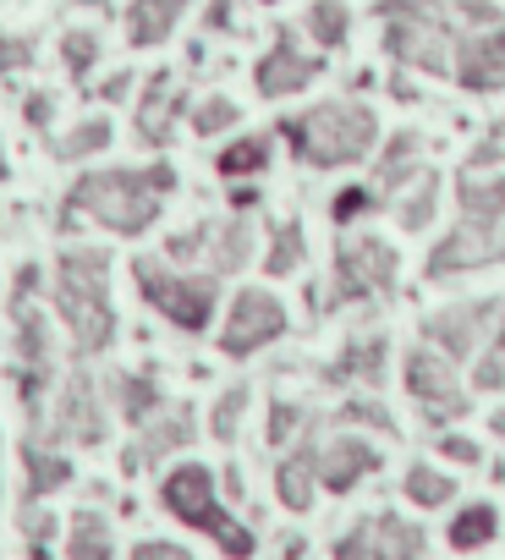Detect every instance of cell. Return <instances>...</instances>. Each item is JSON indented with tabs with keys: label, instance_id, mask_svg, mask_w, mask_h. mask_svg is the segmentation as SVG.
<instances>
[{
	"label": "cell",
	"instance_id": "cell-8",
	"mask_svg": "<svg viewBox=\"0 0 505 560\" xmlns=\"http://www.w3.org/2000/svg\"><path fill=\"white\" fill-rule=\"evenodd\" d=\"M401 280V258L385 236L363 231V236H341L336 242V264H330V308L347 303H379L396 292Z\"/></svg>",
	"mask_w": 505,
	"mask_h": 560
},
{
	"label": "cell",
	"instance_id": "cell-48",
	"mask_svg": "<svg viewBox=\"0 0 505 560\" xmlns=\"http://www.w3.org/2000/svg\"><path fill=\"white\" fill-rule=\"evenodd\" d=\"M209 28H231V0H214L209 7Z\"/></svg>",
	"mask_w": 505,
	"mask_h": 560
},
{
	"label": "cell",
	"instance_id": "cell-45",
	"mask_svg": "<svg viewBox=\"0 0 505 560\" xmlns=\"http://www.w3.org/2000/svg\"><path fill=\"white\" fill-rule=\"evenodd\" d=\"M94 94H99L105 105H121V100L132 94V72H110V78H105V83H99Z\"/></svg>",
	"mask_w": 505,
	"mask_h": 560
},
{
	"label": "cell",
	"instance_id": "cell-21",
	"mask_svg": "<svg viewBox=\"0 0 505 560\" xmlns=\"http://www.w3.org/2000/svg\"><path fill=\"white\" fill-rule=\"evenodd\" d=\"M385 363H390V341L385 336H352L341 347V358L325 369V380L330 385H368V390H379L385 385Z\"/></svg>",
	"mask_w": 505,
	"mask_h": 560
},
{
	"label": "cell",
	"instance_id": "cell-33",
	"mask_svg": "<svg viewBox=\"0 0 505 560\" xmlns=\"http://www.w3.org/2000/svg\"><path fill=\"white\" fill-rule=\"evenodd\" d=\"M401 489H407V500H412V505H423V511H439V505H450V500H456V478H450V472H439V467H428V462H412Z\"/></svg>",
	"mask_w": 505,
	"mask_h": 560
},
{
	"label": "cell",
	"instance_id": "cell-6",
	"mask_svg": "<svg viewBox=\"0 0 505 560\" xmlns=\"http://www.w3.org/2000/svg\"><path fill=\"white\" fill-rule=\"evenodd\" d=\"M160 505H165L176 522H187V527L209 533L231 560H247V555H252V533H247L225 505H220L214 472H209L203 462H181V467H171V472H165V483H160Z\"/></svg>",
	"mask_w": 505,
	"mask_h": 560
},
{
	"label": "cell",
	"instance_id": "cell-40",
	"mask_svg": "<svg viewBox=\"0 0 505 560\" xmlns=\"http://www.w3.org/2000/svg\"><path fill=\"white\" fill-rule=\"evenodd\" d=\"M336 423H357V429H379V434H396V418H390V412H385V401H374V396H352V401H341Z\"/></svg>",
	"mask_w": 505,
	"mask_h": 560
},
{
	"label": "cell",
	"instance_id": "cell-32",
	"mask_svg": "<svg viewBox=\"0 0 505 560\" xmlns=\"http://www.w3.org/2000/svg\"><path fill=\"white\" fill-rule=\"evenodd\" d=\"M434 209H439V171H418V182L407 192H396V220L407 231H423L434 220Z\"/></svg>",
	"mask_w": 505,
	"mask_h": 560
},
{
	"label": "cell",
	"instance_id": "cell-2",
	"mask_svg": "<svg viewBox=\"0 0 505 560\" xmlns=\"http://www.w3.org/2000/svg\"><path fill=\"white\" fill-rule=\"evenodd\" d=\"M176 192V165L154 160V165H116V171H89L72 182V192L61 198V225H105L110 236H143L154 231L165 198Z\"/></svg>",
	"mask_w": 505,
	"mask_h": 560
},
{
	"label": "cell",
	"instance_id": "cell-54",
	"mask_svg": "<svg viewBox=\"0 0 505 560\" xmlns=\"http://www.w3.org/2000/svg\"><path fill=\"white\" fill-rule=\"evenodd\" d=\"M500 264H505V231H500Z\"/></svg>",
	"mask_w": 505,
	"mask_h": 560
},
{
	"label": "cell",
	"instance_id": "cell-17",
	"mask_svg": "<svg viewBox=\"0 0 505 560\" xmlns=\"http://www.w3.org/2000/svg\"><path fill=\"white\" fill-rule=\"evenodd\" d=\"M187 110V89L176 83V72H154L138 94V110H132V127H138V143L143 149H165L176 138V116Z\"/></svg>",
	"mask_w": 505,
	"mask_h": 560
},
{
	"label": "cell",
	"instance_id": "cell-26",
	"mask_svg": "<svg viewBox=\"0 0 505 560\" xmlns=\"http://www.w3.org/2000/svg\"><path fill=\"white\" fill-rule=\"evenodd\" d=\"M270 154H275V138H270V132H242V138H231V143L214 154V171H220L225 182H252V176L270 171Z\"/></svg>",
	"mask_w": 505,
	"mask_h": 560
},
{
	"label": "cell",
	"instance_id": "cell-9",
	"mask_svg": "<svg viewBox=\"0 0 505 560\" xmlns=\"http://www.w3.org/2000/svg\"><path fill=\"white\" fill-rule=\"evenodd\" d=\"M401 380H407V396L418 401V412H423L434 429L472 412V396L461 390L456 363H450L445 352H434V347H412L407 363H401Z\"/></svg>",
	"mask_w": 505,
	"mask_h": 560
},
{
	"label": "cell",
	"instance_id": "cell-14",
	"mask_svg": "<svg viewBox=\"0 0 505 560\" xmlns=\"http://www.w3.org/2000/svg\"><path fill=\"white\" fill-rule=\"evenodd\" d=\"M105 396L89 374V363H78L56 396V440H72V445H99L105 440Z\"/></svg>",
	"mask_w": 505,
	"mask_h": 560
},
{
	"label": "cell",
	"instance_id": "cell-52",
	"mask_svg": "<svg viewBox=\"0 0 505 560\" xmlns=\"http://www.w3.org/2000/svg\"><path fill=\"white\" fill-rule=\"evenodd\" d=\"M7 171H12V165H7V149H0V182H7Z\"/></svg>",
	"mask_w": 505,
	"mask_h": 560
},
{
	"label": "cell",
	"instance_id": "cell-37",
	"mask_svg": "<svg viewBox=\"0 0 505 560\" xmlns=\"http://www.w3.org/2000/svg\"><path fill=\"white\" fill-rule=\"evenodd\" d=\"M247 401H252V390H247V385H231V390L214 401V412H209V434L231 445L236 429H242V418H247Z\"/></svg>",
	"mask_w": 505,
	"mask_h": 560
},
{
	"label": "cell",
	"instance_id": "cell-11",
	"mask_svg": "<svg viewBox=\"0 0 505 560\" xmlns=\"http://www.w3.org/2000/svg\"><path fill=\"white\" fill-rule=\"evenodd\" d=\"M165 253L176 264H203L209 275H236L252 264V225L247 220H198L192 231L171 236Z\"/></svg>",
	"mask_w": 505,
	"mask_h": 560
},
{
	"label": "cell",
	"instance_id": "cell-30",
	"mask_svg": "<svg viewBox=\"0 0 505 560\" xmlns=\"http://www.w3.org/2000/svg\"><path fill=\"white\" fill-rule=\"evenodd\" d=\"M303 28H308V39L319 50H341L352 39V7H347V0H314Z\"/></svg>",
	"mask_w": 505,
	"mask_h": 560
},
{
	"label": "cell",
	"instance_id": "cell-47",
	"mask_svg": "<svg viewBox=\"0 0 505 560\" xmlns=\"http://www.w3.org/2000/svg\"><path fill=\"white\" fill-rule=\"evenodd\" d=\"M259 203V187H231V209H252Z\"/></svg>",
	"mask_w": 505,
	"mask_h": 560
},
{
	"label": "cell",
	"instance_id": "cell-41",
	"mask_svg": "<svg viewBox=\"0 0 505 560\" xmlns=\"http://www.w3.org/2000/svg\"><path fill=\"white\" fill-rule=\"evenodd\" d=\"M368 209H379V192H374V187H341L336 203H330V220H336V225H352V220H363Z\"/></svg>",
	"mask_w": 505,
	"mask_h": 560
},
{
	"label": "cell",
	"instance_id": "cell-13",
	"mask_svg": "<svg viewBox=\"0 0 505 560\" xmlns=\"http://www.w3.org/2000/svg\"><path fill=\"white\" fill-rule=\"evenodd\" d=\"M336 560H423V527L396 511L363 516L352 522V533H341Z\"/></svg>",
	"mask_w": 505,
	"mask_h": 560
},
{
	"label": "cell",
	"instance_id": "cell-20",
	"mask_svg": "<svg viewBox=\"0 0 505 560\" xmlns=\"http://www.w3.org/2000/svg\"><path fill=\"white\" fill-rule=\"evenodd\" d=\"M192 407H165V412H154L149 423H143V440L138 445H127V456H121V467L127 472H138V467H160L171 451H181L187 440H192Z\"/></svg>",
	"mask_w": 505,
	"mask_h": 560
},
{
	"label": "cell",
	"instance_id": "cell-19",
	"mask_svg": "<svg viewBox=\"0 0 505 560\" xmlns=\"http://www.w3.org/2000/svg\"><path fill=\"white\" fill-rule=\"evenodd\" d=\"M385 467V456H379V445H368L363 434H341V440H330V445H319V483L330 489V494H352L363 478H374Z\"/></svg>",
	"mask_w": 505,
	"mask_h": 560
},
{
	"label": "cell",
	"instance_id": "cell-3",
	"mask_svg": "<svg viewBox=\"0 0 505 560\" xmlns=\"http://www.w3.org/2000/svg\"><path fill=\"white\" fill-rule=\"evenodd\" d=\"M56 314H61L72 352L83 363L116 347L110 253L105 247H61V258H56Z\"/></svg>",
	"mask_w": 505,
	"mask_h": 560
},
{
	"label": "cell",
	"instance_id": "cell-31",
	"mask_svg": "<svg viewBox=\"0 0 505 560\" xmlns=\"http://www.w3.org/2000/svg\"><path fill=\"white\" fill-rule=\"evenodd\" d=\"M303 264H308V231L303 220H281L265 247V275H297Z\"/></svg>",
	"mask_w": 505,
	"mask_h": 560
},
{
	"label": "cell",
	"instance_id": "cell-57",
	"mask_svg": "<svg viewBox=\"0 0 505 560\" xmlns=\"http://www.w3.org/2000/svg\"><path fill=\"white\" fill-rule=\"evenodd\" d=\"M500 325H505V303H500Z\"/></svg>",
	"mask_w": 505,
	"mask_h": 560
},
{
	"label": "cell",
	"instance_id": "cell-42",
	"mask_svg": "<svg viewBox=\"0 0 505 560\" xmlns=\"http://www.w3.org/2000/svg\"><path fill=\"white\" fill-rule=\"evenodd\" d=\"M439 456L456 462V467H478V462H483V445L467 440V434H439Z\"/></svg>",
	"mask_w": 505,
	"mask_h": 560
},
{
	"label": "cell",
	"instance_id": "cell-5",
	"mask_svg": "<svg viewBox=\"0 0 505 560\" xmlns=\"http://www.w3.org/2000/svg\"><path fill=\"white\" fill-rule=\"evenodd\" d=\"M132 287L138 298L165 319L176 325L181 336H203L214 325V308H220V275L209 269H176L165 258H132Z\"/></svg>",
	"mask_w": 505,
	"mask_h": 560
},
{
	"label": "cell",
	"instance_id": "cell-44",
	"mask_svg": "<svg viewBox=\"0 0 505 560\" xmlns=\"http://www.w3.org/2000/svg\"><path fill=\"white\" fill-rule=\"evenodd\" d=\"M23 116H28V127H34V132H45V127H50V116H56V100H50V94L39 89V94H28Z\"/></svg>",
	"mask_w": 505,
	"mask_h": 560
},
{
	"label": "cell",
	"instance_id": "cell-29",
	"mask_svg": "<svg viewBox=\"0 0 505 560\" xmlns=\"http://www.w3.org/2000/svg\"><path fill=\"white\" fill-rule=\"evenodd\" d=\"M445 538H450V549H483V544L500 538V511H494L489 500H472V505H461V511L450 516Z\"/></svg>",
	"mask_w": 505,
	"mask_h": 560
},
{
	"label": "cell",
	"instance_id": "cell-49",
	"mask_svg": "<svg viewBox=\"0 0 505 560\" xmlns=\"http://www.w3.org/2000/svg\"><path fill=\"white\" fill-rule=\"evenodd\" d=\"M390 94H396V100H418V89H412L407 78H396V83H390Z\"/></svg>",
	"mask_w": 505,
	"mask_h": 560
},
{
	"label": "cell",
	"instance_id": "cell-22",
	"mask_svg": "<svg viewBox=\"0 0 505 560\" xmlns=\"http://www.w3.org/2000/svg\"><path fill=\"white\" fill-rule=\"evenodd\" d=\"M110 401H116V412H121L132 429H143L154 412H165L160 374H154V369H121V374H110Z\"/></svg>",
	"mask_w": 505,
	"mask_h": 560
},
{
	"label": "cell",
	"instance_id": "cell-53",
	"mask_svg": "<svg viewBox=\"0 0 505 560\" xmlns=\"http://www.w3.org/2000/svg\"><path fill=\"white\" fill-rule=\"evenodd\" d=\"M489 132H494V138H500V143H505V121H494V127H489Z\"/></svg>",
	"mask_w": 505,
	"mask_h": 560
},
{
	"label": "cell",
	"instance_id": "cell-4",
	"mask_svg": "<svg viewBox=\"0 0 505 560\" xmlns=\"http://www.w3.org/2000/svg\"><path fill=\"white\" fill-rule=\"evenodd\" d=\"M286 138V149L297 154V165L314 171H341V165H363L379 149V116L363 100H325L308 105L297 116H286L275 127Z\"/></svg>",
	"mask_w": 505,
	"mask_h": 560
},
{
	"label": "cell",
	"instance_id": "cell-55",
	"mask_svg": "<svg viewBox=\"0 0 505 560\" xmlns=\"http://www.w3.org/2000/svg\"><path fill=\"white\" fill-rule=\"evenodd\" d=\"M259 7H281V0H259Z\"/></svg>",
	"mask_w": 505,
	"mask_h": 560
},
{
	"label": "cell",
	"instance_id": "cell-50",
	"mask_svg": "<svg viewBox=\"0 0 505 560\" xmlns=\"http://www.w3.org/2000/svg\"><path fill=\"white\" fill-rule=\"evenodd\" d=\"M489 429H494V434H505V407H500V412L489 418Z\"/></svg>",
	"mask_w": 505,
	"mask_h": 560
},
{
	"label": "cell",
	"instance_id": "cell-43",
	"mask_svg": "<svg viewBox=\"0 0 505 560\" xmlns=\"http://www.w3.org/2000/svg\"><path fill=\"white\" fill-rule=\"evenodd\" d=\"M34 67V39H0V78Z\"/></svg>",
	"mask_w": 505,
	"mask_h": 560
},
{
	"label": "cell",
	"instance_id": "cell-1",
	"mask_svg": "<svg viewBox=\"0 0 505 560\" xmlns=\"http://www.w3.org/2000/svg\"><path fill=\"white\" fill-rule=\"evenodd\" d=\"M374 18L385 23V56L396 67L450 78L456 45L500 23V7L494 0H379Z\"/></svg>",
	"mask_w": 505,
	"mask_h": 560
},
{
	"label": "cell",
	"instance_id": "cell-18",
	"mask_svg": "<svg viewBox=\"0 0 505 560\" xmlns=\"http://www.w3.org/2000/svg\"><path fill=\"white\" fill-rule=\"evenodd\" d=\"M456 225L500 242V231H505V171H461L456 176Z\"/></svg>",
	"mask_w": 505,
	"mask_h": 560
},
{
	"label": "cell",
	"instance_id": "cell-15",
	"mask_svg": "<svg viewBox=\"0 0 505 560\" xmlns=\"http://www.w3.org/2000/svg\"><path fill=\"white\" fill-rule=\"evenodd\" d=\"M450 83L467 89V94H505V18L456 45Z\"/></svg>",
	"mask_w": 505,
	"mask_h": 560
},
{
	"label": "cell",
	"instance_id": "cell-10",
	"mask_svg": "<svg viewBox=\"0 0 505 560\" xmlns=\"http://www.w3.org/2000/svg\"><path fill=\"white\" fill-rule=\"evenodd\" d=\"M292 330L286 319V303L265 287H242L225 308V325H220V352L225 358H252V352H265L270 341H281Z\"/></svg>",
	"mask_w": 505,
	"mask_h": 560
},
{
	"label": "cell",
	"instance_id": "cell-28",
	"mask_svg": "<svg viewBox=\"0 0 505 560\" xmlns=\"http://www.w3.org/2000/svg\"><path fill=\"white\" fill-rule=\"evenodd\" d=\"M110 138H116V127H110V116H83L67 138H56L50 143V154L61 160V165H78V160H94V154H105L110 149Z\"/></svg>",
	"mask_w": 505,
	"mask_h": 560
},
{
	"label": "cell",
	"instance_id": "cell-56",
	"mask_svg": "<svg viewBox=\"0 0 505 560\" xmlns=\"http://www.w3.org/2000/svg\"><path fill=\"white\" fill-rule=\"evenodd\" d=\"M83 7H105V0H83Z\"/></svg>",
	"mask_w": 505,
	"mask_h": 560
},
{
	"label": "cell",
	"instance_id": "cell-36",
	"mask_svg": "<svg viewBox=\"0 0 505 560\" xmlns=\"http://www.w3.org/2000/svg\"><path fill=\"white\" fill-rule=\"evenodd\" d=\"M61 67H67L72 83H89V72L99 67V34H94V28L61 34Z\"/></svg>",
	"mask_w": 505,
	"mask_h": 560
},
{
	"label": "cell",
	"instance_id": "cell-23",
	"mask_svg": "<svg viewBox=\"0 0 505 560\" xmlns=\"http://www.w3.org/2000/svg\"><path fill=\"white\" fill-rule=\"evenodd\" d=\"M314 489H319V440L303 434V445L286 451L281 467H275V494H281L286 511H308L314 505Z\"/></svg>",
	"mask_w": 505,
	"mask_h": 560
},
{
	"label": "cell",
	"instance_id": "cell-24",
	"mask_svg": "<svg viewBox=\"0 0 505 560\" xmlns=\"http://www.w3.org/2000/svg\"><path fill=\"white\" fill-rule=\"evenodd\" d=\"M418 154H423V138L418 132H396L390 143H385V154H379V165H374V192H379V203H396V192H407L412 182H418Z\"/></svg>",
	"mask_w": 505,
	"mask_h": 560
},
{
	"label": "cell",
	"instance_id": "cell-38",
	"mask_svg": "<svg viewBox=\"0 0 505 560\" xmlns=\"http://www.w3.org/2000/svg\"><path fill=\"white\" fill-rule=\"evenodd\" d=\"M236 121H242V110H236V100H225V94H209V100L192 105V132H198V138L231 132Z\"/></svg>",
	"mask_w": 505,
	"mask_h": 560
},
{
	"label": "cell",
	"instance_id": "cell-25",
	"mask_svg": "<svg viewBox=\"0 0 505 560\" xmlns=\"http://www.w3.org/2000/svg\"><path fill=\"white\" fill-rule=\"evenodd\" d=\"M181 12H187V0H132V7H127V45L132 50L165 45L176 34Z\"/></svg>",
	"mask_w": 505,
	"mask_h": 560
},
{
	"label": "cell",
	"instance_id": "cell-46",
	"mask_svg": "<svg viewBox=\"0 0 505 560\" xmlns=\"http://www.w3.org/2000/svg\"><path fill=\"white\" fill-rule=\"evenodd\" d=\"M132 560H192V555H187V549H176V544L149 538V544H138V549H132Z\"/></svg>",
	"mask_w": 505,
	"mask_h": 560
},
{
	"label": "cell",
	"instance_id": "cell-12",
	"mask_svg": "<svg viewBox=\"0 0 505 560\" xmlns=\"http://www.w3.org/2000/svg\"><path fill=\"white\" fill-rule=\"evenodd\" d=\"M500 325V298H483V303H450V308H434L423 319V347L445 352L450 363L461 358H478L483 341L494 336Z\"/></svg>",
	"mask_w": 505,
	"mask_h": 560
},
{
	"label": "cell",
	"instance_id": "cell-51",
	"mask_svg": "<svg viewBox=\"0 0 505 560\" xmlns=\"http://www.w3.org/2000/svg\"><path fill=\"white\" fill-rule=\"evenodd\" d=\"M494 483H505V456H500V462H494Z\"/></svg>",
	"mask_w": 505,
	"mask_h": 560
},
{
	"label": "cell",
	"instance_id": "cell-16",
	"mask_svg": "<svg viewBox=\"0 0 505 560\" xmlns=\"http://www.w3.org/2000/svg\"><path fill=\"white\" fill-rule=\"evenodd\" d=\"M319 72H325V56H308V50L297 45V34L281 28L275 45L259 56V67H252V83H259L265 100H286V94H303Z\"/></svg>",
	"mask_w": 505,
	"mask_h": 560
},
{
	"label": "cell",
	"instance_id": "cell-35",
	"mask_svg": "<svg viewBox=\"0 0 505 560\" xmlns=\"http://www.w3.org/2000/svg\"><path fill=\"white\" fill-rule=\"evenodd\" d=\"M472 385L483 396H505V325H494V336L483 341V352L472 358Z\"/></svg>",
	"mask_w": 505,
	"mask_h": 560
},
{
	"label": "cell",
	"instance_id": "cell-39",
	"mask_svg": "<svg viewBox=\"0 0 505 560\" xmlns=\"http://www.w3.org/2000/svg\"><path fill=\"white\" fill-rule=\"evenodd\" d=\"M314 423H319V418H314L303 401H275V407H270V429H265V440H270V445H292L297 429H314Z\"/></svg>",
	"mask_w": 505,
	"mask_h": 560
},
{
	"label": "cell",
	"instance_id": "cell-7",
	"mask_svg": "<svg viewBox=\"0 0 505 560\" xmlns=\"http://www.w3.org/2000/svg\"><path fill=\"white\" fill-rule=\"evenodd\" d=\"M34 292H39V264H23L17 287H12V325H17V369L12 374H17V396H23L28 418L39 423L56 358H50V325H45V308L34 303Z\"/></svg>",
	"mask_w": 505,
	"mask_h": 560
},
{
	"label": "cell",
	"instance_id": "cell-27",
	"mask_svg": "<svg viewBox=\"0 0 505 560\" xmlns=\"http://www.w3.org/2000/svg\"><path fill=\"white\" fill-rule=\"evenodd\" d=\"M23 467H28V505H34L39 494H56V489L72 483V462H67L56 445H45L39 434L23 440Z\"/></svg>",
	"mask_w": 505,
	"mask_h": 560
},
{
	"label": "cell",
	"instance_id": "cell-34",
	"mask_svg": "<svg viewBox=\"0 0 505 560\" xmlns=\"http://www.w3.org/2000/svg\"><path fill=\"white\" fill-rule=\"evenodd\" d=\"M67 560H110V522L99 511H78L67 533Z\"/></svg>",
	"mask_w": 505,
	"mask_h": 560
}]
</instances>
